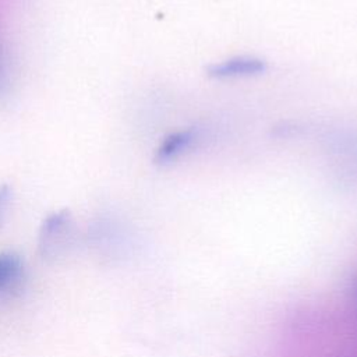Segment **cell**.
Returning <instances> with one entry per match:
<instances>
[{
    "mask_svg": "<svg viewBox=\"0 0 357 357\" xmlns=\"http://www.w3.org/2000/svg\"><path fill=\"white\" fill-rule=\"evenodd\" d=\"M77 227L71 213L66 209L47 215L38 233V251L42 259L57 262L74 250Z\"/></svg>",
    "mask_w": 357,
    "mask_h": 357,
    "instance_id": "6da1fadb",
    "label": "cell"
},
{
    "mask_svg": "<svg viewBox=\"0 0 357 357\" xmlns=\"http://www.w3.org/2000/svg\"><path fill=\"white\" fill-rule=\"evenodd\" d=\"M268 70V63L255 56H234L211 64L206 74L215 79L248 78L261 75Z\"/></svg>",
    "mask_w": 357,
    "mask_h": 357,
    "instance_id": "7a4b0ae2",
    "label": "cell"
},
{
    "mask_svg": "<svg viewBox=\"0 0 357 357\" xmlns=\"http://www.w3.org/2000/svg\"><path fill=\"white\" fill-rule=\"evenodd\" d=\"M26 268L21 255L13 251L0 252V298L15 296L25 283Z\"/></svg>",
    "mask_w": 357,
    "mask_h": 357,
    "instance_id": "3957f363",
    "label": "cell"
},
{
    "mask_svg": "<svg viewBox=\"0 0 357 357\" xmlns=\"http://www.w3.org/2000/svg\"><path fill=\"white\" fill-rule=\"evenodd\" d=\"M197 137L198 134L192 128L180 130L169 134L167 137L163 138V141L160 142L156 151V155H155L156 163L169 165L177 160L185 151H188L192 146V144L197 141Z\"/></svg>",
    "mask_w": 357,
    "mask_h": 357,
    "instance_id": "277c9868",
    "label": "cell"
},
{
    "mask_svg": "<svg viewBox=\"0 0 357 357\" xmlns=\"http://www.w3.org/2000/svg\"><path fill=\"white\" fill-rule=\"evenodd\" d=\"M11 199H13L11 188L7 184H1L0 185V230L4 226V222L8 216Z\"/></svg>",
    "mask_w": 357,
    "mask_h": 357,
    "instance_id": "5b68a950",
    "label": "cell"
},
{
    "mask_svg": "<svg viewBox=\"0 0 357 357\" xmlns=\"http://www.w3.org/2000/svg\"><path fill=\"white\" fill-rule=\"evenodd\" d=\"M3 78H4V64H3V57L0 53V84L3 82Z\"/></svg>",
    "mask_w": 357,
    "mask_h": 357,
    "instance_id": "8992f818",
    "label": "cell"
},
{
    "mask_svg": "<svg viewBox=\"0 0 357 357\" xmlns=\"http://www.w3.org/2000/svg\"><path fill=\"white\" fill-rule=\"evenodd\" d=\"M356 293H357V282H356Z\"/></svg>",
    "mask_w": 357,
    "mask_h": 357,
    "instance_id": "52a82bcc",
    "label": "cell"
}]
</instances>
